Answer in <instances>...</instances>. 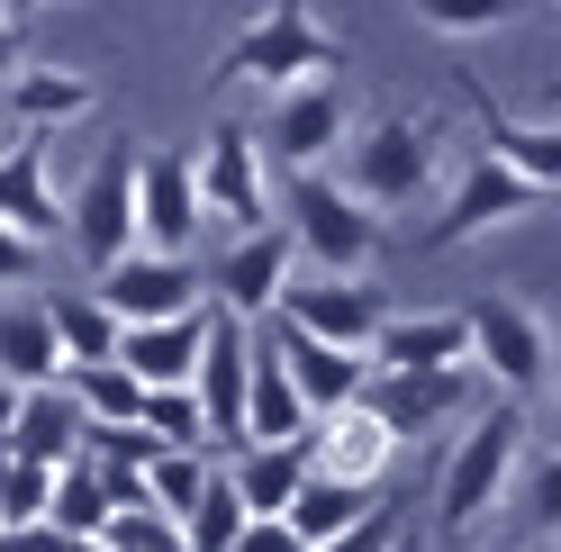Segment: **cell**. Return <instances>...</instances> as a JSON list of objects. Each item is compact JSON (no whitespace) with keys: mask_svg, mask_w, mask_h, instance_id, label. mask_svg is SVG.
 <instances>
[{"mask_svg":"<svg viewBox=\"0 0 561 552\" xmlns=\"http://www.w3.org/2000/svg\"><path fill=\"white\" fill-rule=\"evenodd\" d=\"M64 381H73L91 426H146V381H136L127 363H82V371H64Z\"/></svg>","mask_w":561,"mask_h":552,"instance_id":"cell-29","label":"cell"},{"mask_svg":"<svg viewBox=\"0 0 561 552\" xmlns=\"http://www.w3.org/2000/svg\"><path fill=\"white\" fill-rule=\"evenodd\" d=\"M46 318H55V335H64V363H118V308L100 299V290H55L46 299Z\"/></svg>","mask_w":561,"mask_h":552,"instance_id":"cell-28","label":"cell"},{"mask_svg":"<svg viewBox=\"0 0 561 552\" xmlns=\"http://www.w3.org/2000/svg\"><path fill=\"white\" fill-rule=\"evenodd\" d=\"M408 534V507L399 498H380L371 516H363V526H344V534H327V543H308V552H390Z\"/></svg>","mask_w":561,"mask_h":552,"instance_id":"cell-35","label":"cell"},{"mask_svg":"<svg viewBox=\"0 0 561 552\" xmlns=\"http://www.w3.org/2000/svg\"><path fill=\"white\" fill-rule=\"evenodd\" d=\"M191 390L208 407V453H236L244 444V399H254V326L244 318H218V308H208V344H199Z\"/></svg>","mask_w":561,"mask_h":552,"instance_id":"cell-11","label":"cell"},{"mask_svg":"<svg viewBox=\"0 0 561 552\" xmlns=\"http://www.w3.org/2000/svg\"><path fill=\"white\" fill-rule=\"evenodd\" d=\"M0 136H10V127H0Z\"/></svg>","mask_w":561,"mask_h":552,"instance_id":"cell-46","label":"cell"},{"mask_svg":"<svg viewBox=\"0 0 561 552\" xmlns=\"http://www.w3.org/2000/svg\"><path fill=\"white\" fill-rule=\"evenodd\" d=\"M64 552H110V534H64Z\"/></svg>","mask_w":561,"mask_h":552,"instance_id":"cell-40","label":"cell"},{"mask_svg":"<svg viewBox=\"0 0 561 552\" xmlns=\"http://www.w3.org/2000/svg\"><path fill=\"white\" fill-rule=\"evenodd\" d=\"M543 552H561V534H543Z\"/></svg>","mask_w":561,"mask_h":552,"instance_id":"cell-42","label":"cell"},{"mask_svg":"<svg viewBox=\"0 0 561 552\" xmlns=\"http://www.w3.org/2000/svg\"><path fill=\"white\" fill-rule=\"evenodd\" d=\"M280 227L299 235V254L318 272H344V281H371L380 263V218L354 182H335V172H290V191H280Z\"/></svg>","mask_w":561,"mask_h":552,"instance_id":"cell-3","label":"cell"},{"mask_svg":"<svg viewBox=\"0 0 561 552\" xmlns=\"http://www.w3.org/2000/svg\"><path fill=\"white\" fill-rule=\"evenodd\" d=\"M489 552H507V543H489Z\"/></svg>","mask_w":561,"mask_h":552,"instance_id":"cell-44","label":"cell"},{"mask_svg":"<svg viewBox=\"0 0 561 552\" xmlns=\"http://www.w3.org/2000/svg\"><path fill=\"white\" fill-rule=\"evenodd\" d=\"M82 444H91V417H82L73 381H46V390H27V399H19V435H10V453L46 462V471H73V462H82Z\"/></svg>","mask_w":561,"mask_h":552,"instance_id":"cell-22","label":"cell"},{"mask_svg":"<svg viewBox=\"0 0 561 552\" xmlns=\"http://www.w3.org/2000/svg\"><path fill=\"white\" fill-rule=\"evenodd\" d=\"M64 335L46 318V299H0V381H19V390H46L64 381Z\"/></svg>","mask_w":561,"mask_h":552,"instance_id":"cell-23","label":"cell"},{"mask_svg":"<svg viewBox=\"0 0 561 552\" xmlns=\"http://www.w3.org/2000/svg\"><path fill=\"white\" fill-rule=\"evenodd\" d=\"M110 516H118V498H110V480H100L91 462L55 471V507H46V526H55V534H100Z\"/></svg>","mask_w":561,"mask_h":552,"instance_id":"cell-30","label":"cell"},{"mask_svg":"<svg viewBox=\"0 0 561 552\" xmlns=\"http://www.w3.org/2000/svg\"><path fill=\"white\" fill-rule=\"evenodd\" d=\"M208 227V199H199V163L172 154V146H136V245L154 254H191Z\"/></svg>","mask_w":561,"mask_h":552,"instance_id":"cell-8","label":"cell"},{"mask_svg":"<svg viewBox=\"0 0 561 552\" xmlns=\"http://www.w3.org/2000/svg\"><path fill=\"white\" fill-rule=\"evenodd\" d=\"M27 10H46V0H27Z\"/></svg>","mask_w":561,"mask_h":552,"instance_id":"cell-43","label":"cell"},{"mask_svg":"<svg viewBox=\"0 0 561 552\" xmlns=\"http://www.w3.org/2000/svg\"><path fill=\"white\" fill-rule=\"evenodd\" d=\"M0 10H10V0H0Z\"/></svg>","mask_w":561,"mask_h":552,"instance_id":"cell-45","label":"cell"},{"mask_svg":"<svg viewBox=\"0 0 561 552\" xmlns=\"http://www.w3.org/2000/svg\"><path fill=\"white\" fill-rule=\"evenodd\" d=\"M308 462L335 471V480H363V490H380V471L399 462V435H390V426H380L371 407L354 399V407H335V417L308 426Z\"/></svg>","mask_w":561,"mask_h":552,"instance_id":"cell-20","label":"cell"},{"mask_svg":"<svg viewBox=\"0 0 561 552\" xmlns=\"http://www.w3.org/2000/svg\"><path fill=\"white\" fill-rule=\"evenodd\" d=\"M363 407L408 444V435L462 426L471 407H480V371H380V363H371V371H363Z\"/></svg>","mask_w":561,"mask_h":552,"instance_id":"cell-9","label":"cell"},{"mask_svg":"<svg viewBox=\"0 0 561 552\" xmlns=\"http://www.w3.org/2000/svg\"><path fill=\"white\" fill-rule=\"evenodd\" d=\"M308 426V399L290 390V371H280V354L263 344V326H254V399H244V444H299Z\"/></svg>","mask_w":561,"mask_h":552,"instance_id":"cell-26","label":"cell"},{"mask_svg":"<svg viewBox=\"0 0 561 552\" xmlns=\"http://www.w3.org/2000/svg\"><path fill=\"white\" fill-rule=\"evenodd\" d=\"M543 209V191L535 182H525V172H507L499 154H471V172H462V182H453V199H444V218L426 227V245L435 254H453V245H480V235L489 227H507V218H535Z\"/></svg>","mask_w":561,"mask_h":552,"instance_id":"cell-10","label":"cell"},{"mask_svg":"<svg viewBox=\"0 0 561 552\" xmlns=\"http://www.w3.org/2000/svg\"><path fill=\"white\" fill-rule=\"evenodd\" d=\"M37 235H19V227H0V290H27V281H37Z\"/></svg>","mask_w":561,"mask_h":552,"instance_id":"cell-36","label":"cell"},{"mask_svg":"<svg viewBox=\"0 0 561 552\" xmlns=\"http://www.w3.org/2000/svg\"><path fill=\"white\" fill-rule=\"evenodd\" d=\"M471 371L499 381L507 399H535L552 381V326H543V308L516 299V290L471 299Z\"/></svg>","mask_w":561,"mask_h":552,"instance_id":"cell-4","label":"cell"},{"mask_svg":"<svg viewBox=\"0 0 561 552\" xmlns=\"http://www.w3.org/2000/svg\"><path fill=\"white\" fill-rule=\"evenodd\" d=\"M344 182H354L371 209H408V199H426V182H435V127L416 118V110L371 118L354 146H344Z\"/></svg>","mask_w":561,"mask_h":552,"instance_id":"cell-5","label":"cell"},{"mask_svg":"<svg viewBox=\"0 0 561 552\" xmlns=\"http://www.w3.org/2000/svg\"><path fill=\"white\" fill-rule=\"evenodd\" d=\"M27 64V37H19V10H0V82Z\"/></svg>","mask_w":561,"mask_h":552,"instance_id":"cell-39","label":"cell"},{"mask_svg":"<svg viewBox=\"0 0 561 552\" xmlns=\"http://www.w3.org/2000/svg\"><path fill=\"white\" fill-rule=\"evenodd\" d=\"M263 344L280 354L290 390L308 399V417H335V407H354V399H363L371 354H354V344H327V335H308V326H290V318H263Z\"/></svg>","mask_w":561,"mask_h":552,"instance_id":"cell-14","label":"cell"},{"mask_svg":"<svg viewBox=\"0 0 561 552\" xmlns=\"http://www.w3.org/2000/svg\"><path fill=\"white\" fill-rule=\"evenodd\" d=\"M244 526H254V507L236 498V480H227V462L208 471V490H199V507L182 516V534H191V552H227Z\"/></svg>","mask_w":561,"mask_h":552,"instance_id":"cell-31","label":"cell"},{"mask_svg":"<svg viewBox=\"0 0 561 552\" xmlns=\"http://www.w3.org/2000/svg\"><path fill=\"white\" fill-rule=\"evenodd\" d=\"M390 552H416V526H408V534H399V543H390Z\"/></svg>","mask_w":561,"mask_h":552,"instance_id":"cell-41","label":"cell"},{"mask_svg":"<svg viewBox=\"0 0 561 552\" xmlns=\"http://www.w3.org/2000/svg\"><path fill=\"white\" fill-rule=\"evenodd\" d=\"M272 318H290V326L327 335V344H354V354H371V335L390 326V299H380L371 281H344V272H308V281L280 290Z\"/></svg>","mask_w":561,"mask_h":552,"instance_id":"cell-15","label":"cell"},{"mask_svg":"<svg viewBox=\"0 0 561 552\" xmlns=\"http://www.w3.org/2000/svg\"><path fill=\"white\" fill-rule=\"evenodd\" d=\"M0 227L37 235V245H55V235L73 227V199L55 191V172H46V146H37V136H10V146H0Z\"/></svg>","mask_w":561,"mask_h":552,"instance_id":"cell-19","label":"cell"},{"mask_svg":"<svg viewBox=\"0 0 561 552\" xmlns=\"http://www.w3.org/2000/svg\"><path fill=\"white\" fill-rule=\"evenodd\" d=\"M525 507H535V526H543V534H561V453L535 462V480H525Z\"/></svg>","mask_w":561,"mask_h":552,"instance_id":"cell-38","label":"cell"},{"mask_svg":"<svg viewBox=\"0 0 561 552\" xmlns=\"http://www.w3.org/2000/svg\"><path fill=\"white\" fill-rule=\"evenodd\" d=\"M380 498H390V490H363V480H335V471H318V462H308L299 498H290V526H299L308 543H327V534H344V526H363Z\"/></svg>","mask_w":561,"mask_h":552,"instance_id":"cell-27","label":"cell"},{"mask_svg":"<svg viewBox=\"0 0 561 552\" xmlns=\"http://www.w3.org/2000/svg\"><path fill=\"white\" fill-rule=\"evenodd\" d=\"M100 110V82L73 73V64H19L0 82V127L10 136H55V127H82Z\"/></svg>","mask_w":561,"mask_h":552,"instance_id":"cell-16","label":"cell"},{"mask_svg":"<svg viewBox=\"0 0 561 552\" xmlns=\"http://www.w3.org/2000/svg\"><path fill=\"white\" fill-rule=\"evenodd\" d=\"M344 136H354V110H344V91L335 82H299V91H280L272 100V136H263V154H290V172H318Z\"/></svg>","mask_w":561,"mask_h":552,"instance_id":"cell-18","label":"cell"},{"mask_svg":"<svg viewBox=\"0 0 561 552\" xmlns=\"http://www.w3.org/2000/svg\"><path fill=\"white\" fill-rule=\"evenodd\" d=\"M110 552H191V534H182V516H163L154 498H136V507H118L110 526Z\"/></svg>","mask_w":561,"mask_h":552,"instance_id":"cell-32","label":"cell"},{"mask_svg":"<svg viewBox=\"0 0 561 552\" xmlns=\"http://www.w3.org/2000/svg\"><path fill=\"white\" fill-rule=\"evenodd\" d=\"M516 462H525V399L499 390V399H480L462 417V435H453V453L435 471V526L444 534H471L489 507H507Z\"/></svg>","mask_w":561,"mask_h":552,"instance_id":"cell-1","label":"cell"},{"mask_svg":"<svg viewBox=\"0 0 561 552\" xmlns=\"http://www.w3.org/2000/svg\"><path fill=\"white\" fill-rule=\"evenodd\" d=\"M146 426H154L163 444H191V453H208V407H199L191 381H182V390H146Z\"/></svg>","mask_w":561,"mask_h":552,"instance_id":"cell-33","label":"cell"},{"mask_svg":"<svg viewBox=\"0 0 561 552\" xmlns=\"http://www.w3.org/2000/svg\"><path fill=\"white\" fill-rule=\"evenodd\" d=\"M380 371H471V308H390L371 335Z\"/></svg>","mask_w":561,"mask_h":552,"instance_id":"cell-17","label":"cell"},{"mask_svg":"<svg viewBox=\"0 0 561 552\" xmlns=\"http://www.w3.org/2000/svg\"><path fill=\"white\" fill-rule=\"evenodd\" d=\"M516 0H416V19L435 27V37H489V27H507Z\"/></svg>","mask_w":561,"mask_h":552,"instance_id":"cell-34","label":"cell"},{"mask_svg":"<svg viewBox=\"0 0 561 552\" xmlns=\"http://www.w3.org/2000/svg\"><path fill=\"white\" fill-rule=\"evenodd\" d=\"M199 199H208V218H227L236 235L280 218L272 163H263V136H254V127H218V136H208V154H199Z\"/></svg>","mask_w":561,"mask_h":552,"instance_id":"cell-12","label":"cell"},{"mask_svg":"<svg viewBox=\"0 0 561 552\" xmlns=\"http://www.w3.org/2000/svg\"><path fill=\"white\" fill-rule=\"evenodd\" d=\"M218 462H227L236 498L254 507V516H290L299 480H308V435L299 444H236V453H218Z\"/></svg>","mask_w":561,"mask_h":552,"instance_id":"cell-25","label":"cell"},{"mask_svg":"<svg viewBox=\"0 0 561 552\" xmlns=\"http://www.w3.org/2000/svg\"><path fill=\"white\" fill-rule=\"evenodd\" d=\"M218 73L280 100V91H299V82H335V73H344V37H335V27H318L308 0H263L254 27L218 55Z\"/></svg>","mask_w":561,"mask_h":552,"instance_id":"cell-2","label":"cell"},{"mask_svg":"<svg viewBox=\"0 0 561 552\" xmlns=\"http://www.w3.org/2000/svg\"><path fill=\"white\" fill-rule=\"evenodd\" d=\"M91 290L118 308V326H146V318H191V308H208V272H199L191 254L136 245V254H118V263H100Z\"/></svg>","mask_w":561,"mask_h":552,"instance_id":"cell-7","label":"cell"},{"mask_svg":"<svg viewBox=\"0 0 561 552\" xmlns=\"http://www.w3.org/2000/svg\"><path fill=\"white\" fill-rule=\"evenodd\" d=\"M73 254L100 272V263H118V254H136V146H118V154H100L91 172H82V191H73Z\"/></svg>","mask_w":561,"mask_h":552,"instance_id":"cell-13","label":"cell"},{"mask_svg":"<svg viewBox=\"0 0 561 552\" xmlns=\"http://www.w3.org/2000/svg\"><path fill=\"white\" fill-rule=\"evenodd\" d=\"M199 344H208V308H191V318H146V326H118V363L146 390H182L199 371Z\"/></svg>","mask_w":561,"mask_h":552,"instance_id":"cell-21","label":"cell"},{"mask_svg":"<svg viewBox=\"0 0 561 552\" xmlns=\"http://www.w3.org/2000/svg\"><path fill=\"white\" fill-rule=\"evenodd\" d=\"M471 118H480V146L499 154L507 172H525V182H535L543 199L561 191V127H535V118H507L499 100L489 91H471Z\"/></svg>","mask_w":561,"mask_h":552,"instance_id":"cell-24","label":"cell"},{"mask_svg":"<svg viewBox=\"0 0 561 552\" xmlns=\"http://www.w3.org/2000/svg\"><path fill=\"white\" fill-rule=\"evenodd\" d=\"M299 281V235L290 227H244L236 245L208 263V308H218V318H244V326H263L272 308H280V290Z\"/></svg>","mask_w":561,"mask_h":552,"instance_id":"cell-6","label":"cell"},{"mask_svg":"<svg viewBox=\"0 0 561 552\" xmlns=\"http://www.w3.org/2000/svg\"><path fill=\"white\" fill-rule=\"evenodd\" d=\"M227 552H308V534L290 526V516H254V526H244Z\"/></svg>","mask_w":561,"mask_h":552,"instance_id":"cell-37","label":"cell"}]
</instances>
